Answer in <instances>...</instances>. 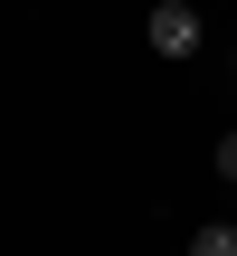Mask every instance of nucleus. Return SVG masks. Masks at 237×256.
<instances>
[{
	"mask_svg": "<svg viewBox=\"0 0 237 256\" xmlns=\"http://www.w3.org/2000/svg\"><path fill=\"white\" fill-rule=\"evenodd\" d=\"M142 28H152V57H171V66L209 48V19H200V0H152V19H142Z\"/></svg>",
	"mask_w": 237,
	"mask_h": 256,
	"instance_id": "nucleus-1",
	"label": "nucleus"
},
{
	"mask_svg": "<svg viewBox=\"0 0 237 256\" xmlns=\"http://www.w3.org/2000/svg\"><path fill=\"white\" fill-rule=\"evenodd\" d=\"M190 256H237V218H209V228H190Z\"/></svg>",
	"mask_w": 237,
	"mask_h": 256,
	"instance_id": "nucleus-2",
	"label": "nucleus"
},
{
	"mask_svg": "<svg viewBox=\"0 0 237 256\" xmlns=\"http://www.w3.org/2000/svg\"><path fill=\"white\" fill-rule=\"evenodd\" d=\"M218 180H237V124L218 133Z\"/></svg>",
	"mask_w": 237,
	"mask_h": 256,
	"instance_id": "nucleus-3",
	"label": "nucleus"
},
{
	"mask_svg": "<svg viewBox=\"0 0 237 256\" xmlns=\"http://www.w3.org/2000/svg\"><path fill=\"white\" fill-rule=\"evenodd\" d=\"M228 86H237V48H228Z\"/></svg>",
	"mask_w": 237,
	"mask_h": 256,
	"instance_id": "nucleus-4",
	"label": "nucleus"
}]
</instances>
